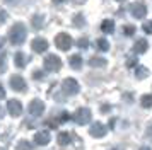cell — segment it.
I'll list each match as a JSON object with an SVG mask.
<instances>
[{
  "mask_svg": "<svg viewBox=\"0 0 152 150\" xmlns=\"http://www.w3.org/2000/svg\"><path fill=\"white\" fill-rule=\"evenodd\" d=\"M26 34H28L26 33V26L22 22H15L9 31V39H10L12 44H22L24 39H26Z\"/></svg>",
  "mask_w": 152,
  "mask_h": 150,
  "instance_id": "6da1fadb",
  "label": "cell"
},
{
  "mask_svg": "<svg viewBox=\"0 0 152 150\" xmlns=\"http://www.w3.org/2000/svg\"><path fill=\"white\" fill-rule=\"evenodd\" d=\"M55 44H56V48H60L62 51H67V50H70V46L74 44V39L70 38V34L60 33V34L55 36Z\"/></svg>",
  "mask_w": 152,
  "mask_h": 150,
  "instance_id": "7a4b0ae2",
  "label": "cell"
},
{
  "mask_svg": "<svg viewBox=\"0 0 152 150\" xmlns=\"http://www.w3.org/2000/svg\"><path fill=\"white\" fill-rule=\"evenodd\" d=\"M62 68V60H60V56H56V55H48L46 58H45V70H48V72H56V70H60Z\"/></svg>",
  "mask_w": 152,
  "mask_h": 150,
  "instance_id": "3957f363",
  "label": "cell"
},
{
  "mask_svg": "<svg viewBox=\"0 0 152 150\" xmlns=\"http://www.w3.org/2000/svg\"><path fill=\"white\" fill-rule=\"evenodd\" d=\"M91 118H92V113H91L87 108H80L75 111V114H74V121L77 125H87L91 121Z\"/></svg>",
  "mask_w": 152,
  "mask_h": 150,
  "instance_id": "277c9868",
  "label": "cell"
},
{
  "mask_svg": "<svg viewBox=\"0 0 152 150\" xmlns=\"http://www.w3.org/2000/svg\"><path fill=\"white\" fill-rule=\"evenodd\" d=\"M62 89L63 92L67 95H75L77 92H79V82L75 80V79H65V80L62 82Z\"/></svg>",
  "mask_w": 152,
  "mask_h": 150,
  "instance_id": "5b68a950",
  "label": "cell"
},
{
  "mask_svg": "<svg viewBox=\"0 0 152 150\" xmlns=\"http://www.w3.org/2000/svg\"><path fill=\"white\" fill-rule=\"evenodd\" d=\"M130 12L133 17H137V19H144L145 15H147V7H145L144 2H135L133 5H132Z\"/></svg>",
  "mask_w": 152,
  "mask_h": 150,
  "instance_id": "8992f818",
  "label": "cell"
},
{
  "mask_svg": "<svg viewBox=\"0 0 152 150\" xmlns=\"http://www.w3.org/2000/svg\"><path fill=\"white\" fill-rule=\"evenodd\" d=\"M43 111H45V102L39 101V99H33V101L29 102V113L33 116H39L43 114Z\"/></svg>",
  "mask_w": 152,
  "mask_h": 150,
  "instance_id": "52a82bcc",
  "label": "cell"
},
{
  "mask_svg": "<svg viewBox=\"0 0 152 150\" xmlns=\"http://www.w3.org/2000/svg\"><path fill=\"white\" fill-rule=\"evenodd\" d=\"M106 131H108V128L104 126L103 123H94L89 130L91 136H94V138H103V136L106 135Z\"/></svg>",
  "mask_w": 152,
  "mask_h": 150,
  "instance_id": "ba28073f",
  "label": "cell"
},
{
  "mask_svg": "<svg viewBox=\"0 0 152 150\" xmlns=\"http://www.w3.org/2000/svg\"><path fill=\"white\" fill-rule=\"evenodd\" d=\"M10 87L14 90H17V92H22L26 89V80L22 79L21 75H12L10 77Z\"/></svg>",
  "mask_w": 152,
  "mask_h": 150,
  "instance_id": "9c48e42d",
  "label": "cell"
},
{
  "mask_svg": "<svg viewBox=\"0 0 152 150\" xmlns=\"http://www.w3.org/2000/svg\"><path fill=\"white\" fill-rule=\"evenodd\" d=\"M7 109H9V113L12 116H21L22 113V104L17 99H10V101L7 102Z\"/></svg>",
  "mask_w": 152,
  "mask_h": 150,
  "instance_id": "30bf717a",
  "label": "cell"
},
{
  "mask_svg": "<svg viewBox=\"0 0 152 150\" xmlns=\"http://www.w3.org/2000/svg\"><path fill=\"white\" fill-rule=\"evenodd\" d=\"M31 46H33V51H36V53H43V51L48 50V41L43 39V38H34Z\"/></svg>",
  "mask_w": 152,
  "mask_h": 150,
  "instance_id": "8fae6325",
  "label": "cell"
},
{
  "mask_svg": "<svg viewBox=\"0 0 152 150\" xmlns=\"http://www.w3.org/2000/svg\"><path fill=\"white\" fill-rule=\"evenodd\" d=\"M34 143L36 145H48L50 143V131L46 130H41L34 135Z\"/></svg>",
  "mask_w": 152,
  "mask_h": 150,
  "instance_id": "7c38bea8",
  "label": "cell"
},
{
  "mask_svg": "<svg viewBox=\"0 0 152 150\" xmlns=\"http://www.w3.org/2000/svg\"><path fill=\"white\" fill-rule=\"evenodd\" d=\"M147 48H149V43L145 39H138L135 44H133V51L135 53H138V55H142V53H145L147 51Z\"/></svg>",
  "mask_w": 152,
  "mask_h": 150,
  "instance_id": "4fadbf2b",
  "label": "cell"
},
{
  "mask_svg": "<svg viewBox=\"0 0 152 150\" xmlns=\"http://www.w3.org/2000/svg\"><path fill=\"white\" fill-rule=\"evenodd\" d=\"M101 31L106 34H111L113 31H115V22L111 19H104L103 22H101Z\"/></svg>",
  "mask_w": 152,
  "mask_h": 150,
  "instance_id": "5bb4252c",
  "label": "cell"
},
{
  "mask_svg": "<svg viewBox=\"0 0 152 150\" xmlns=\"http://www.w3.org/2000/svg\"><path fill=\"white\" fill-rule=\"evenodd\" d=\"M69 65L72 68L79 70V68L82 67V56H80V55H72V56L69 58Z\"/></svg>",
  "mask_w": 152,
  "mask_h": 150,
  "instance_id": "9a60e30c",
  "label": "cell"
},
{
  "mask_svg": "<svg viewBox=\"0 0 152 150\" xmlns=\"http://www.w3.org/2000/svg\"><path fill=\"white\" fill-rule=\"evenodd\" d=\"M14 63H15V67L24 68V67H26V63H28V58H26V55H24V53H15Z\"/></svg>",
  "mask_w": 152,
  "mask_h": 150,
  "instance_id": "2e32d148",
  "label": "cell"
},
{
  "mask_svg": "<svg viewBox=\"0 0 152 150\" xmlns=\"http://www.w3.org/2000/svg\"><path fill=\"white\" fill-rule=\"evenodd\" d=\"M89 65L91 67H94V68H103V67H106V60L104 58H101V56H92L89 60Z\"/></svg>",
  "mask_w": 152,
  "mask_h": 150,
  "instance_id": "e0dca14e",
  "label": "cell"
},
{
  "mask_svg": "<svg viewBox=\"0 0 152 150\" xmlns=\"http://www.w3.org/2000/svg\"><path fill=\"white\" fill-rule=\"evenodd\" d=\"M96 48L97 50H101V51H108V50H110V43H108V39L101 38V39L96 41Z\"/></svg>",
  "mask_w": 152,
  "mask_h": 150,
  "instance_id": "ac0fdd59",
  "label": "cell"
},
{
  "mask_svg": "<svg viewBox=\"0 0 152 150\" xmlns=\"http://www.w3.org/2000/svg\"><path fill=\"white\" fill-rule=\"evenodd\" d=\"M140 104H142V108H152V94L142 95V99H140Z\"/></svg>",
  "mask_w": 152,
  "mask_h": 150,
  "instance_id": "d6986e66",
  "label": "cell"
},
{
  "mask_svg": "<svg viewBox=\"0 0 152 150\" xmlns=\"http://www.w3.org/2000/svg\"><path fill=\"white\" fill-rule=\"evenodd\" d=\"M43 24H45V17H43V15H39V14H36L34 17H33V26H34V29L43 27Z\"/></svg>",
  "mask_w": 152,
  "mask_h": 150,
  "instance_id": "ffe728a7",
  "label": "cell"
},
{
  "mask_svg": "<svg viewBox=\"0 0 152 150\" xmlns=\"http://www.w3.org/2000/svg\"><path fill=\"white\" fill-rule=\"evenodd\" d=\"M149 75V70L145 67H137V70H135V77H137L138 80H142V79H145Z\"/></svg>",
  "mask_w": 152,
  "mask_h": 150,
  "instance_id": "44dd1931",
  "label": "cell"
},
{
  "mask_svg": "<svg viewBox=\"0 0 152 150\" xmlns=\"http://www.w3.org/2000/svg\"><path fill=\"white\" fill-rule=\"evenodd\" d=\"M58 143H60V145H67V143H70V133L62 131V133L58 135Z\"/></svg>",
  "mask_w": 152,
  "mask_h": 150,
  "instance_id": "7402d4cb",
  "label": "cell"
},
{
  "mask_svg": "<svg viewBox=\"0 0 152 150\" xmlns=\"http://www.w3.org/2000/svg\"><path fill=\"white\" fill-rule=\"evenodd\" d=\"M17 150H33V145L28 140H21V142L17 143Z\"/></svg>",
  "mask_w": 152,
  "mask_h": 150,
  "instance_id": "603a6c76",
  "label": "cell"
},
{
  "mask_svg": "<svg viewBox=\"0 0 152 150\" xmlns=\"http://www.w3.org/2000/svg\"><path fill=\"white\" fill-rule=\"evenodd\" d=\"M123 34L125 36H133L135 34V26H123Z\"/></svg>",
  "mask_w": 152,
  "mask_h": 150,
  "instance_id": "cb8c5ba5",
  "label": "cell"
},
{
  "mask_svg": "<svg viewBox=\"0 0 152 150\" xmlns=\"http://www.w3.org/2000/svg\"><path fill=\"white\" fill-rule=\"evenodd\" d=\"M142 29H144V33L152 34V20H145L144 26H142Z\"/></svg>",
  "mask_w": 152,
  "mask_h": 150,
  "instance_id": "d4e9b609",
  "label": "cell"
},
{
  "mask_svg": "<svg viewBox=\"0 0 152 150\" xmlns=\"http://www.w3.org/2000/svg\"><path fill=\"white\" fill-rule=\"evenodd\" d=\"M77 46H79V48H82V50H86V48L89 46V41L86 39V38H80V39L77 41Z\"/></svg>",
  "mask_w": 152,
  "mask_h": 150,
  "instance_id": "484cf974",
  "label": "cell"
},
{
  "mask_svg": "<svg viewBox=\"0 0 152 150\" xmlns=\"http://www.w3.org/2000/svg\"><path fill=\"white\" fill-rule=\"evenodd\" d=\"M5 72V58H4V55H0V74H4Z\"/></svg>",
  "mask_w": 152,
  "mask_h": 150,
  "instance_id": "4316f807",
  "label": "cell"
},
{
  "mask_svg": "<svg viewBox=\"0 0 152 150\" xmlns=\"http://www.w3.org/2000/svg\"><path fill=\"white\" fill-rule=\"evenodd\" d=\"M74 22H75V26H82V22H84V17L79 14V15H75V19H74Z\"/></svg>",
  "mask_w": 152,
  "mask_h": 150,
  "instance_id": "83f0119b",
  "label": "cell"
},
{
  "mask_svg": "<svg viewBox=\"0 0 152 150\" xmlns=\"http://www.w3.org/2000/svg\"><path fill=\"white\" fill-rule=\"evenodd\" d=\"M5 20H7V12L0 10V22H5Z\"/></svg>",
  "mask_w": 152,
  "mask_h": 150,
  "instance_id": "f1b7e54d",
  "label": "cell"
},
{
  "mask_svg": "<svg viewBox=\"0 0 152 150\" xmlns=\"http://www.w3.org/2000/svg\"><path fill=\"white\" fill-rule=\"evenodd\" d=\"M2 97H5V89L0 85V99H2Z\"/></svg>",
  "mask_w": 152,
  "mask_h": 150,
  "instance_id": "f546056e",
  "label": "cell"
},
{
  "mask_svg": "<svg viewBox=\"0 0 152 150\" xmlns=\"http://www.w3.org/2000/svg\"><path fill=\"white\" fill-rule=\"evenodd\" d=\"M4 44H5V39H4V36H0V50L4 48Z\"/></svg>",
  "mask_w": 152,
  "mask_h": 150,
  "instance_id": "4dcf8cb0",
  "label": "cell"
},
{
  "mask_svg": "<svg viewBox=\"0 0 152 150\" xmlns=\"http://www.w3.org/2000/svg\"><path fill=\"white\" fill-rule=\"evenodd\" d=\"M69 118H70L69 114H62V116H60V119H62V121H67V119H69Z\"/></svg>",
  "mask_w": 152,
  "mask_h": 150,
  "instance_id": "1f68e13d",
  "label": "cell"
},
{
  "mask_svg": "<svg viewBox=\"0 0 152 150\" xmlns=\"http://www.w3.org/2000/svg\"><path fill=\"white\" fill-rule=\"evenodd\" d=\"M65 0H53V4H63Z\"/></svg>",
  "mask_w": 152,
  "mask_h": 150,
  "instance_id": "d6a6232c",
  "label": "cell"
},
{
  "mask_svg": "<svg viewBox=\"0 0 152 150\" xmlns=\"http://www.w3.org/2000/svg\"><path fill=\"white\" fill-rule=\"evenodd\" d=\"M138 150H152V149H149V147H142V149H138Z\"/></svg>",
  "mask_w": 152,
  "mask_h": 150,
  "instance_id": "836d02e7",
  "label": "cell"
},
{
  "mask_svg": "<svg viewBox=\"0 0 152 150\" xmlns=\"http://www.w3.org/2000/svg\"><path fill=\"white\" fill-rule=\"evenodd\" d=\"M149 135H152V126H151V128H149Z\"/></svg>",
  "mask_w": 152,
  "mask_h": 150,
  "instance_id": "e575fe53",
  "label": "cell"
},
{
  "mask_svg": "<svg viewBox=\"0 0 152 150\" xmlns=\"http://www.w3.org/2000/svg\"><path fill=\"white\" fill-rule=\"evenodd\" d=\"M118 2H123V0H118Z\"/></svg>",
  "mask_w": 152,
  "mask_h": 150,
  "instance_id": "d590c367",
  "label": "cell"
},
{
  "mask_svg": "<svg viewBox=\"0 0 152 150\" xmlns=\"http://www.w3.org/2000/svg\"><path fill=\"white\" fill-rule=\"evenodd\" d=\"M115 150H120V149H115Z\"/></svg>",
  "mask_w": 152,
  "mask_h": 150,
  "instance_id": "8d00e7d4",
  "label": "cell"
}]
</instances>
